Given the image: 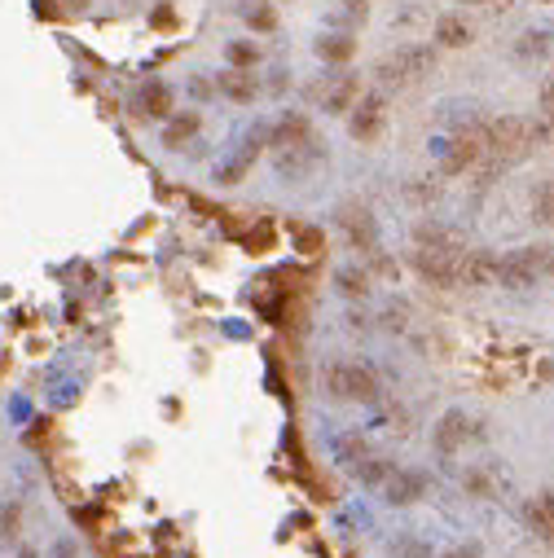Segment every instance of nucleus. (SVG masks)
<instances>
[{"label": "nucleus", "instance_id": "nucleus-1", "mask_svg": "<svg viewBox=\"0 0 554 558\" xmlns=\"http://www.w3.org/2000/svg\"><path fill=\"white\" fill-rule=\"evenodd\" d=\"M462 255H467V242L453 229L440 225H423L418 229V247H414V269L436 286H458V269Z\"/></svg>", "mask_w": 554, "mask_h": 558}, {"label": "nucleus", "instance_id": "nucleus-2", "mask_svg": "<svg viewBox=\"0 0 554 558\" xmlns=\"http://www.w3.org/2000/svg\"><path fill=\"white\" fill-rule=\"evenodd\" d=\"M541 137H546V128L533 124V119H524V115H502L484 128V141H489V154L497 163H515V159H524V154H533Z\"/></svg>", "mask_w": 554, "mask_h": 558}, {"label": "nucleus", "instance_id": "nucleus-3", "mask_svg": "<svg viewBox=\"0 0 554 558\" xmlns=\"http://www.w3.org/2000/svg\"><path fill=\"white\" fill-rule=\"evenodd\" d=\"M326 392L335 400H357V405H370V400H379V378H374L370 365L335 361L326 370Z\"/></svg>", "mask_w": 554, "mask_h": 558}, {"label": "nucleus", "instance_id": "nucleus-4", "mask_svg": "<svg viewBox=\"0 0 554 558\" xmlns=\"http://www.w3.org/2000/svg\"><path fill=\"white\" fill-rule=\"evenodd\" d=\"M431 62H436V53L423 49V44H409V49H396L392 58L379 62V80L383 84H409V80H418V75H427Z\"/></svg>", "mask_w": 554, "mask_h": 558}, {"label": "nucleus", "instance_id": "nucleus-5", "mask_svg": "<svg viewBox=\"0 0 554 558\" xmlns=\"http://www.w3.org/2000/svg\"><path fill=\"white\" fill-rule=\"evenodd\" d=\"M489 154V141H484V128H462L458 137L449 141L445 150V172H467Z\"/></svg>", "mask_w": 554, "mask_h": 558}, {"label": "nucleus", "instance_id": "nucleus-6", "mask_svg": "<svg viewBox=\"0 0 554 558\" xmlns=\"http://www.w3.org/2000/svg\"><path fill=\"white\" fill-rule=\"evenodd\" d=\"M475 440V422L462 414V409H449L445 418H440V427H436V449L440 453H458L462 444H471Z\"/></svg>", "mask_w": 554, "mask_h": 558}, {"label": "nucleus", "instance_id": "nucleus-7", "mask_svg": "<svg viewBox=\"0 0 554 558\" xmlns=\"http://www.w3.org/2000/svg\"><path fill=\"white\" fill-rule=\"evenodd\" d=\"M383 493H387V501L392 506H409V501H418L427 493V475H418V471H387V479H383Z\"/></svg>", "mask_w": 554, "mask_h": 558}, {"label": "nucleus", "instance_id": "nucleus-8", "mask_svg": "<svg viewBox=\"0 0 554 558\" xmlns=\"http://www.w3.org/2000/svg\"><path fill=\"white\" fill-rule=\"evenodd\" d=\"M317 159H321V150H317V141L308 137V141H299V145H286V150H277V172L282 176H308L317 167Z\"/></svg>", "mask_w": 554, "mask_h": 558}, {"label": "nucleus", "instance_id": "nucleus-9", "mask_svg": "<svg viewBox=\"0 0 554 558\" xmlns=\"http://www.w3.org/2000/svg\"><path fill=\"white\" fill-rule=\"evenodd\" d=\"M497 282V260L489 251H471L462 255V269H458V286H489Z\"/></svg>", "mask_w": 554, "mask_h": 558}, {"label": "nucleus", "instance_id": "nucleus-10", "mask_svg": "<svg viewBox=\"0 0 554 558\" xmlns=\"http://www.w3.org/2000/svg\"><path fill=\"white\" fill-rule=\"evenodd\" d=\"M379 128H383V97H361L352 106V137L370 141V137H379Z\"/></svg>", "mask_w": 554, "mask_h": 558}, {"label": "nucleus", "instance_id": "nucleus-11", "mask_svg": "<svg viewBox=\"0 0 554 558\" xmlns=\"http://www.w3.org/2000/svg\"><path fill=\"white\" fill-rule=\"evenodd\" d=\"M137 106H141V115H150V119H168L172 115V88L159 84V80L146 84L137 97Z\"/></svg>", "mask_w": 554, "mask_h": 558}, {"label": "nucleus", "instance_id": "nucleus-12", "mask_svg": "<svg viewBox=\"0 0 554 558\" xmlns=\"http://www.w3.org/2000/svg\"><path fill=\"white\" fill-rule=\"evenodd\" d=\"M339 225L352 233V242H361V247H374V220L365 207H343L339 211Z\"/></svg>", "mask_w": 554, "mask_h": 558}, {"label": "nucleus", "instance_id": "nucleus-13", "mask_svg": "<svg viewBox=\"0 0 554 558\" xmlns=\"http://www.w3.org/2000/svg\"><path fill=\"white\" fill-rule=\"evenodd\" d=\"M528 523L537 528V537L554 545V493H541L533 497V506H528Z\"/></svg>", "mask_w": 554, "mask_h": 558}, {"label": "nucleus", "instance_id": "nucleus-14", "mask_svg": "<svg viewBox=\"0 0 554 558\" xmlns=\"http://www.w3.org/2000/svg\"><path fill=\"white\" fill-rule=\"evenodd\" d=\"M216 88H220L225 97H234V102H251V97H256V80H251L247 71H225V75L216 80Z\"/></svg>", "mask_w": 554, "mask_h": 558}, {"label": "nucleus", "instance_id": "nucleus-15", "mask_svg": "<svg viewBox=\"0 0 554 558\" xmlns=\"http://www.w3.org/2000/svg\"><path fill=\"white\" fill-rule=\"evenodd\" d=\"M436 40L445 44V49H462V44H471V27L462 18H453V14H445L436 22Z\"/></svg>", "mask_w": 554, "mask_h": 558}, {"label": "nucleus", "instance_id": "nucleus-16", "mask_svg": "<svg viewBox=\"0 0 554 558\" xmlns=\"http://www.w3.org/2000/svg\"><path fill=\"white\" fill-rule=\"evenodd\" d=\"M308 137H313V132H308V119L304 115H286L282 124H277V132H273V145L277 150H286V145H299Z\"/></svg>", "mask_w": 554, "mask_h": 558}, {"label": "nucleus", "instance_id": "nucleus-17", "mask_svg": "<svg viewBox=\"0 0 554 558\" xmlns=\"http://www.w3.org/2000/svg\"><path fill=\"white\" fill-rule=\"evenodd\" d=\"M326 110L330 115H343V110H352V102H357V80H339L335 88H326Z\"/></svg>", "mask_w": 554, "mask_h": 558}, {"label": "nucleus", "instance_id": "nucleus-18", "mask_svg": "<svg viewBox=\"0 0 554 558\" xmlns=\"http://www.w3.org/2000/svg\"><path fill=\"white\" fill-rule=\"evenodd\" d=\"M365 457H374V453H370V444H365L361 435H343V440H339V462L348 466V471H357Z\"/></svg>", "mask_w": 554, "mask_h": 558}, {"label": "nucleus", "instance_id": "nucleus-19", "mask_svg": "<svg viewBox=\"0 0 554 558\" xmlns=\"http://www.w3.org/2000/svg\"><path fill=\"white\" fill-rule=\"evenodd\" d=\"M198 132V115H181V119H172L168 132H163V145H172V150H181L185 141H190Z\"/></svg>", "mask_w": 554, "mask_h": 558}, {"label": "nucleus", "instance_id": "nucleus-20", "mask_svg": "<svg viewBox=\"0 0 554 558\" xmlns=\"http://www.w3.org/2000/svg\"><path fill=\"white\" fill-rule=\"evenodd\" d=\"M317 53L326 62H348L352 53H357V44H352L348 36H326V40H317Z\"/></svg>", "mask_w": 554, "mask_h": 558}, {"label": "nucleus", "instance_id": "nucleus-21", "mask_svg": "<svg viewBox=\"0 0 554 558\" xmlns=\"http://www.w3.org/2000/svg\"><path fill=\"white\" fill-rule=\"evenodd\" d=\"M229 62H234L238 71H242V66H256L260 49H256V44H247V40H238V44H229Z\"/></svg>", "mask_w": 554, "mask_h": 558}, {"label": "nucleus", "instance_id": "nucleus-22", "mask_svg": "<svg viewBox=\"0 0 554 558\" xmlns=\"http://www.w3.org/2000/svg\"><path fill=\"white\" fill-rule=\"evenodd\" d=\"M537 220L541 225H554V181L537 189Z\"/></svg>", "mask_w": 554, "mask_h": 558}, {"label": "nucleus", "instance_id": "nucleus-23", "mask_svg": "<svg viewBox=\"0 0 554 558\" xmlns=\"http://www.w3.org/2000/svg\"><path fill=\"white\" fill-rule=\"evenodd\" d=\"M247 22H251V27H256V31H273L277 27V14H273V9H251V14H247Z\"/></svg>", "mask_w": 554, "mask_h": 558}, {"label": "nucleus", "instance_id": "nucleus-24", "mask_svg": "<svg viewBox=\"0 0 554 558\" xmlns=\"http://www.w3.org/2000/svg\"><path fill=\"white\" fill-rule=\"evenodd\" d=\"M339 282H343V295H365V290H370V286L361 282V273H343Z\"/></svg>", "mask_w": 554, "mask_h": 558}, {"label": "nucleus", "instance_id": "nucleus-25", "mask_svg": "<svg viewBox=\"0 0 554 558\" xmlns=\"http://www.w3.org/2000/svg\"><path fill=\"white\" fill-rule=\"evenodd\" d=\"M396 558H427L423 545H405V550H396Z\"/></svg>", "mask_w": 554, "mask_h": 558}, {"label": "nucleus", "instance_id": "nucleus-26", "mask_svg": "<svg viewBox=\"0 0 554 558\" xmlns=\"http://www.w3.org/2000/svg\"><path fill=\"white\" fill-rule=\"evenodd\" d=\"M445 558H480V550H475V545H462V550H449Z\"/></svg>", "mask_w": 554, "mask_h": 558}, {"label": "nucleus", "instance_id": "nucleus-27", "mask_svg": "<svg viewBox=\"0 0 554 558\" xmlns=\"http://www.w3.org/2000/svg\"><path fill=\"white\" fill-rule=\"evenodd\" d=\"M53 558H71V545H58V550H53Z\"/></svg>", "mask_w": 554, "mask_h": 558}]
</instances>
